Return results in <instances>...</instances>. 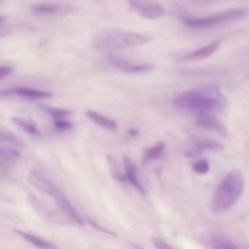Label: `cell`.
I'll use <instances>...</instances> for the list:
<instances>
[{"mask_svg":"<svg viewBox=\"0 0 249 249\" xmlns=\"http://www.w3.org/2000/svg\"><path fill=\"white\" fill-rule=\"evenodd\" d=\"M4 96H17L22 97V99L28 100H39V99H49L53 96V94L49 91H44V90L33 89L29 87H15L9 90H4L0 92Z\"/></svg>","mask_w":249,"mask_h":249,"instance_id":"8","label":"cell"},{"mask_svg":"<svg viewBox=\"0 0 249 249\" xmlns=\"http://www.w3.org/2000/svg\"><path fill=\"white\" fill-rule=\"evenodd\" d=\"M5 19H6V17H5V16H0V23H2V22H4Z\"/></svg>","mask_w":249,"mask_h":249,"instance_id":"25","label":"cell"},{"mask_svg":"<svg viewBox=\"0 0 249 249\" xmlns=\"http://www.w3.org/2000/svg\"><path fill=\"white\" fill-rule=\"evenodd\" d=\"M192 169H194V172L196 173V174L206 175L207 173L209 172V169H211V165H209V162L207 160H198V162L194 163Z\"/></svg>","mask_w":249,"mask_h":249,"instance_id":"20","label":"cell"},{"mask_svg":"<svg viewBox=\"0 0 249 249\" xmlns=\"http://www.w3.org/2000/svg\"><path fill=\"white\" fill-rule=\"evenodd\" d=\"M55 128L58 129V130H68V129L73 128V124L71 122L63 121V119H56Z\"/></svg>","mask_w":249,"mask_h":249,"instance_id":"22","label":"cell"},{"mask_svg":"<svg viewBox=\"0 0 249 249\" xmlns=\"http://www.w3.org/2000/svg\"><path fill=\"white\" fill-rule=\"evenodd\" d=\"M211 246L213 249H249V246L240 245L225 236H215L212 238Z\"/></svg>","mask_w":249,"mask_h":249,"instance_id":"16","label":"cell"},{"mask_svg":"<svg viewBox=\"0 0 249 249\" xmlns=\"http://www.w3.org/2000/svg\"><path fill=\"white\" fill-rule=\"evenodd\" d=\"M12 72H14V68L11 66H0V80L9 77Z\"/></svg>","mask_w":249,"mask_h":249,"instance_id":"23","label":"cell"},{"mask_svg":"<svg viewBox=\"0 0 249 249\" xmlns=\"http://www.w3.org/2000/svg\"><path fill=\"white\" fill-rule=\"evenodd\" d=\"M165 150L164 142H158L155 146H151V147L146 148L143 151V160H157L158 157L163 155Z\"/></svg>","mask_w":249,"mask_h":249,"instance_id":"18","label":"cell"},{"mask_svg":"<svg viewBox=\"0 0 249 249\" xmlns=\"http://www.w3.org/2000/svg\"><path fill=\"white\" fill-rule=\"evenodd\" d=\"M221 40H215L212 41V43L207 44V45L202 46V48L197 49V50L192 51L189 55L185 56V60L186 61H199V60H206V58L211 57L212 55L216 53L219 50V48L221 46Z\"/></svg>","mask_w":249,"mask_h":249,"instance_id":"12","label":"cell"},{"mask_svg":"<svg viewBox=\"0 0 249 249\" xmlns=\"http://www.w3.org/2000/svg\"><path fill=\"white\" fill-rule=\"evenodd\" d=\"M123 165H124V177L125 180L131 185V186L135 187L140 194H145V189H143V185L141 184V181L139 180V173H138V167L131 162L130 158L124 157L123 158Z\"/></svg>","mask_w":249,"mask_h":249,"instance_id":"11","label":"cell"},{"mask_svg":"<svg viewBox=\"0 0 249 249\" xmlns=\"http://www.w3.org/2000/svg\"><path fill=\"white\" fill-rule=\"evenodd\" d=\"M153 36L140 32L123 31V29H105L94 36L92 46L99 51H118L124 49L136 48L150 43Z\"/></svg>","mask_w":249,"mask_h":249,"instance_id":"2","label":"cell"},{"mask_svg":"<svg viewBox=\"0 0 249 249\" xmlns=\"http://www.w3.org/2000/svg\"><path fill=\"white\" fill-rule=\"evenodd\" d=\"M109 63L117 70L122 71L129 74H141V73H147L155 68V66L150 63H131L128 61H123L118 57L109 58Z\"/></svg>","mask_w":249,"mask_h":249,"instance_id":"9","label":"cell"},{"mask_svg":"<svg viewBox=\"0 0 249 249\" xmlns=\"http://www.w3.org/2000/svg\"><path fill=\"white\" fill-rule=\"evenodd\" d=\"M133 248L134 249H145V248H142L141 246H139V245H133Z\"/></svg>","mask_w":249,"mask_h":249,"instance_id":"24","label":"cell"},{"mask_svg":"<svg viewBox=\"0 0 249 249\" xmlns=\"http://www.w3.org/2000/svg\"><path fill=\"white\" fill-rule=\"evenodd\" d=\"M31 9L34 14L55 15V14H66V12L73 11L74 7L71 6L70 4H65V2L46 1V2H39V4L32 5Z\"/></svg>","mask_w":249,"mask_h":249,"instance_id":"10","label":"cell"},{"mask_svg":"<svg viewBox=\"0 0 249 249\" xmlns=\"http://www.w3.org/2000/svg\"><path fill=\"white\" fill-rule=\"evenodd\" d=\"M131 10L146 19H158L165 15V9L152 0H129Z\"/></svg>","mask_w":249,"mask_h":249,"instance_id":"7","label":"cell"},{"mask_svg":"<svg viewBox=\"0 0 249 249\" xmlns=\"http://www.w3.org/2000/svg\"><path fill=\"white\" fill-rule=\"evenodd\" d=\"M15 232L18 233V235L21 236L24 241H27V242L31 243V245H33L34 247H36V248L58 249L53 242H49V241L44 240V238H41V237H38V236H36V235H32V233H29V232H24V231H21V230H15Z\"/></svg>","mask_w":249,"mask_h":249,"instance_id":"15","label":"cell"},{"mask_svg":"<svg viewBox=\"0 0 249 249\" xmlns=\"http://www.w3.org/2000/svg\"><path fill=\"white\" fill-rule=\"evenodd\" d=\"M29 182L33 187H36L38 191L43 192L44 195L50 197L53 202H55L56 206L60 208V211L70 219L72 223L78 224V225H85V220L82 215L79 214V212L73 207V204L71 203L70 199L66 197V195L53 184V181L48 179V178L43 177L39 173L33 172L29 175Z\"/></svg>","mask_w":249,"mask_h":249,"instance_id":"4","label":"cell"},{"mask_svg":"<svg viewBox=\"0 0 249 249\" xmlns=\"http://www.w3.org/2000/svg\"><path fill=\"white\" fill-rule=\"evenodd\" d=\"M41 108L55 119H65L66 117H68L71 113H72V112L67 111V109L56 108V107H50V106H44V105H41Z\"/></svg>","mask_w":249,"mask_h":249,"instance_id":"19","label":"cell"},{"mask_svg":"<svg viewBox=\"0 0 249 249\" xmlns=\"http://www.w3.org/2000/svg\"><path fill=\"white\" fill-rule=\"evenodd\" d=\"M152 243L155 245L156 249H175L174 247L169 245L167 241L162 240V238H158V237H153L152 238Z\"/></svg>","mask_w":249,"mask_h":249,"instance_id":"21","label":"cell"},{"mask_svg":"<svg viewBox=\"0 0 249 249\" xmlns=\"http://www.w3.org/2000/svg\"><path fill=\"white\" fill-rule=\"evenodd\" d=\"M197 124L207 130L215 131L219 134H226V129L224 124L219 121L215 114H201L197 117Z\"/></svg>","mask_w":249,"mask_h":249,"instance_id":"13","label":"cell"},{"mask_svg":"<svg viewBox=\"0 0 249 249\" xmlns=\"http://www.w3.org/2000/svg\"><path fill=\"white\" fill-rule=\"evenodd\" d=\"M174 105L178 108L197 113V116L216 114L224 109L226 99L218 87L209 85L178 95L174 99Z\"/></svg>","mask_w":249,"mask_h":249,"instance_id":"1","label":"cell"},{"mask_svg":"<svg viewBox=\"0 0 249 249\" xmlns=\"http://www.w3.org/2000/svg\"><path fill=\"white\" fill-rule=\"evenodd\" d=\"M0 1H1V0H0Z\"/></svg>","mask_w":249,"mask_h":249,"instance_id":"26","label":"cell"},{"mask_svg":"<svg viewBox=\"0 0 249 249\" xmlns=\"http://www.w3.org/2000/svg\"><path fill=\"white\" fill-rule=\"evenodd\" d=\"M248 10L243 9V7H237V9H230L225 10V11L216 12V14L208 15V16H182L181 22L185 26L190 27V28L196 29H206V28H213V27L223 26V24L231 23V22L240 21V19L245 18L248 15Z\"/></svg>","mask_w":249,"mask_h":249,"instance_id":"5","label":"cell"},{"mask_svg":"<svg viewBox=\"0 0 249 249\" xmlns=\"http://www.w3.org/2000/svg\"><path fill=\"white\" fill-rule=\"evenodd\" d=\"M12 122H14L16 125H18L24 133L29 134L31 136H40V131H39L38 126L31 119L26 118H12Z\"/></svg>","mask_w":249,"mask_h":249,"instance_id":"17","label":"cell"},{"mask_svg":"<svg viewBox=\"0 0 249 249\" xmlns=\"http://www.w3.org/2000/svg\"><path fill=\"white\" fill-rule=\"evenodd\" d=\"M85 114H87V117L90 119V121L94 122V123L96 124V125H99L100 128L106 129V130H109V131H114L117 130V128H118V124H117L116 121L104 116V114L99 113V112L89 109V111H87V113Z\"/></svg>","mask_w":249,"mask_h":249,"instance_id":"14","label":"cell"},{"mask_svg":"<svg viewBox=\"0 0 249 249\" xmlns=\"http://www.w3.org/2000/svg\"><path fill=\"white\" fill-rule=\"evenodd\" d=\"M245 191V178L241 170L233 169L224 177L212 198V208L216 213L235 206Z\"/></svg>","mask_w":249,"mask_h":249,"instance_id":"3","label":"cell"},{"mask_svg":"<svg viewBox=\"0 0 249 249\" xmlns=\"http://www.w3.org/2000/svg\"><path fill=\"white\" fill-rule=\"evenodd\" d=\"M23 142L15 134L0 128V157L5 160H16L21 155Z\"/></svg>","mask_w":249,"mask_h":249,"instance_id":"6","label":"cell"}]
</instances>
